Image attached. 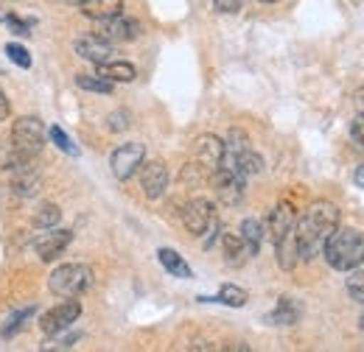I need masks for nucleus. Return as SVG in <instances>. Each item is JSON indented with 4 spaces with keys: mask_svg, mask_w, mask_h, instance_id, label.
<instances>
[{
    "mask_svg": "<svg viewBox=\"0 0 364 352\" xmlns=\"http://www.w3.org/2000/svg\"><path fill=\"white\" fill-rule=\"evenodd\" d=\"M222 157H225V140L222 137H216V134H199L193 140V160L205 171L213 174L222 165Z\"/></svg>",
    "mask_w": 364,
    "mask_h": 352,
    "instance_id": "9d476101",
    "label": "nucleus"
},
{
    "mask_svg": "<svg viewBox=\"0 0 364 352\" xmlns=\"http://www.w3.org/2000/svg\"><path fill=\"white\" fill-rule=\"evenodd\" d=\"M300 316H303V305L294 297H280L277 299V308L267 316V321L269 324H294Z\"/></svg>",
    "mask_w": 364,
    "mask_h": 352,
    "instance_id": "f3484780",
    "label": "nucleus"
},
{
    "mask_svg": "<svg viewBox=\"0 0 364 352\" xmlns=\"http://www.w3.org/2000/svg\"><path fill=\"white\" fill-rule=\"evenodd\" d=\"M350 137H353V143L364 148V115L359 112L356 118H353V123H350Z\"/></svg>",
    "mask_w": 364,
    "mask_h": 352,
    "instance_id": "473e14b6",
    "label": "nucleus"
},
{
    "mask_svg": "<svg viewBox=\"0 0 364 352\" xmlns=\"http://www.w3.org/2000/svg\"><path fill=\"white\" fill-rule=\"evenodd\" d=\"M353 179H356V185H359V187L364 190V165H359V168H356V174H353Z\"/></svg>",
    "mask_w": 364,
    "mask_h": 352,
    "instance_id": "4c0bfd02",
    "label": "nucleus"
},
{
    "mask_svg": "<svg viewBox=\"0 0 364 352\" xmlns=\"http://www.w3.org/2000/svg\"><path fill=\"white\" fill-rule=\"evenodd\" d=\"M137 34H140V23L129 20V17L115 14V17H107V20H95V37L109 45L132 43Z\"/></svg>",
    "mask_w": 364,
    "mask_h": 352,
    "instance_id": "6e6552de",
    "label": "nucleus"
},
{
    "mask_svg": "<svg viewBox=\"0 0 364 352\" xmlns=\"http://www.w3.org/2000/svg\"><path fill=\"white\" fill-rule=\"evenodd\" d=\"M107 126H109L112 132H124V129H129V112H127V109L112 112L109 121H107Z\"/></svg>",
    "mask_w": 364,
    "mask_h": 352,
    "instance_id": "2f4dec72",
    "label": "nucleus"
},
{
    "mask_svg": "<svg viewBox=\"0 0 364 352\" xmlns=\"http://www.w3.org/2000/svg\"><path fill=\"white\" fill-rule=\"evenodd\" d=\"M222 165L241 176H252V174H261V171H264V160H261V154L252 151L250 137L241 132V129H232V132L228 134Z\"/></svg>",
    "mask_w": 364,
    "mask_h": 352,
    "instance_id": "7ed1b4c3",
    "label": "nucleus"
},
{
    "mask_svg": "<svg viewBox=\"0 0 364 352\" xmlns=\"http://www.w3.org/2000/svg\"><path fill=\"white\" fill-rule=\"evenodd\" d=\"M264 3H277V0H264Z\"/></svg>",
    "mask_w": 364,
    "mask_h": 352,
    "instance_id": "ea45409f",
    "label": "nucleus"
},
{
    "mask_svg": "<svg viewBox=\"0 0 364 352\" xmlns=\"http://www.w3.org/2000/svg\"><path fill=\"white\" fill-rule=\"evenodd\" d=\"M73 241V232L70 229H50V232H46V235H40L37 238V255H40V260H46V263H50V260H56L65 249H68V243Z\"/></svg>",
    "mask_w": 364,
    "mask_h": 352,
    "instance_id": "ddd939ff",
    "label": "nucleus"
},
{
    "mask_svg": "<svg viewBox=\"0 0 364 352\" xmlns=\"http://www.w3.org/2000/svg\"><path fill=\"white\" fill-rule=\"evenodd\" d=\"M79 316H82V302H79L76 297H65V302H59L56 308H50L46 316H43L40 327H43L46 336H59V333H65L73 321H79Z\"/></svg>",
    "mask_w": 364,
    "mask_h": 352,
    "instance_id": "423d86ee",
    "label": "nucleus"
},
{
    "mask_svg": "<svg viewBox=\"0 0 364 352\" xmlns=\"http://www.w3.org/2000/svg\"><path fill=\"white\" fill-rule=\"evenodd\" d=\"M222 249H225V260L230 265H244V260L250 258L247 243H244V238L238 232H225L222 235Z\"/></svg>",
    "mask_w": 364,
    "mask_h": 352,
    "instance_id": "aec40b11",
    "label": "nucleus"
},
{
    "mask_svg": "<svg viewBox=\"0 0 364 352\" xmlns=\"http://www.w3.org/2000/svg\"><path fill=\"white\" fill-rule=\"evenodd\" d=\"M244 187H247V176L235 174V171H230L225 165H219L213 171V190H216V196H219L222 204H228V207L241 204Z\"/></svg>",
    "mask_w": 364,
    "mask_h": 352,
    "instance_id": "1a4fd4ad",
    "label": "nucleus"
},
{
    "mask_svg": "<svg viewBox=\"0 0 364 352\" xmlns=\"http://www.w3.org/2000/svg\"><path fill=\"white\" fill-rule=\"evenodd\" d=\"M348 294L350 299L362 302L364 305V271L362 268H350V277H348Z\"/></svg>",
    "mask_w": 364,
    "mask_h": 352,
    "instance_id": "cd10ccee",
    "label": "nucleus"
},
{
    "mask_svg": "<svg viewBox=\"0 0 364 352\" xmlns=\"http://www.w3.org/2000/svg\"><path fill=\"white\" fill-rule=\"evenodd\" d=\"M294 224H297V216H294V207L291 204H286V202H280L277 207L272 210V216L267 221V235H269V241L277 243L280 238H286L291 229H294Z\"/></svg>",
    "mask_w": 364,
    "mask_h": 352,
    "instance_id": "4468645a",
    "label": "nucleus"
},
{
    "mask_svg": "<svg viewBox=\"0 0 364 352\" xmlns=\"http://www.w3.org/2000/svg\"><path fill=\"white\" fill-rule=\"evenodd\" d=\"M62 219V210L56 204H43L37 213H34V226L37 229H53Z\"/></svg>",
    "mask_w": 364,
    "mask_h": 352,
    "instance_id": "a878e982",
    "label": "nucleus"
},
{
    "mask_svg": "<svg viewBox=\"0 0 364 352\" xmlns=\"http://www.w3.org/2000/svg\"><path fill=\"white\" fill-rule=\"evenodd\" d=\"M6 53H9V59H11L17 67H23V70H28V67H31V56H28V50H26L23 45L9 43L6 45Z\"/></svg>",
    "mask_w": 364,
    "mask_h": 352,
    "instance_id": "c85d7f7f",
    "label": "nucleus"
},
{
    "mask_svg": "<svg viewBox=\"0 0 364 352\" xmlns=\"http://www.w3.org/2000/svg\"><path fill=\"white\" fill-rule=\"evenodd\" d=\"M274 252H277V265H280L283 271H291L294 265L300 263V252H297V238H294V229H291L286 238H280V241L274 243Z\"/></svg>",
    "mask_w": 364,
    "mask_h": 352,
    "instance_id": "6ab92c4d",
    "label": "nucleus"
},
{
    "mask_svg": "<svg viewBox=\"0 0 364 352\" xmlns=\"http://www.w3.org/2000/svg\"><path fill=\"white\" fill-rule=\"evenodd\" d=\"M339 226V207L333 202H314L303 219L294 224V238H297V252L300 260H314L322 252L325 238Z\"/></svg>",
    "mask_w": 364,
    "mask_h": 352,
    "instance_id": "f257e3e1",
    "label": "nucleus"
},
{
    "mask_svg": "<svg viewBox=\"0 0 364 352\" xmlns=\"http://www.w3.org/2000/svg\"><path fill=\"white\" fill-rule=\"evenodd\" d=\"M353 104H356V109L364 115V87L362 89H356V95H353Z\"/></svg>",
    "mask_w": 364,
    "mask_h": 352,
    "instance_id": "e433bc0d",
    "label": "nucleus"
},
{
    "mask_svg": "<svg viewBox=\"0 0 364 352\" xmlns=\"http://www.w3.org/2000/svg\"><path fill=\"white\" fill-rule=\"evenodd\" d=\"M76 53L82 56V59H87L92 65H104V62H109L112 59V45L104 43V40H98L95 34L92 37H82L79 43H76Z\"/></svg>",
    "mask_w": 364,
    "mask_h": 352,
    "instance_id": "2eb2a0df",
    "label": "nucleus"
},
{
    "mask_svg": "<svg viewBox=\"0 0 364 352\" xmlns=\"http://www.w3.org/2000/svg\"><path fill=\"white\" fill-rule=\"evenodd\" d=\"M322 255L331 268L336 271H350L364 263V232L353 226H336L325 243H322Z\"/></svg>",
    "mask_w": 364,
    "mask_h": 352,
    "instance_id": "f03ea898",
    "label": "nucleus"
},
{
    "mask_svg": "<svg viewBox=\"0 0 364 352\" xmlns=\"http://www.w3.org/2000/svg\"><path fill=\"white\" fill-rule=\"evenodd\" d=\"M0 17L9 23V28H11L14 34H20V37H28V34H31V26H34L31 20H20L17 14H0Z\"/></svg>",
    "mask_w": 364,
    "mask_h": 352,
    "instance_id": "c756f323",
    "label": "nucleus"
},
{
    "mask_svg": "<svg viewBox=\"0 0 364 352\" xmlns=\"http://www.w3.org/2000/svg\"><path fill=\"white\" fill-rule=\"evenodd\" d=\"M9 112H11V106H9V98H6V92L0 89V121H6V118H9Z\"/></svg>",
    "mask_w": 364,
    "mask_h": 352,
    "instance_id": "c9c22d12",
    "label": "nucleus"
},
{
    "mask_svg": "<svg viewBox=\"0 0 364 352\" xmlns=\"http://www.w3.org/2000/svg\"><path fill=\"white\" fill-rule=\"evenodd\" d=\"M34 310L37 308H23V310H14L9 319H6V324H3V330H0V336L3 339H11V336H17L23 327H26V321L34 316Z\"/></svg>",
    "mask_w": 364,
    "mask_h": 352,
    "instance_id": "b1692460",
    "label": "nucleus"
},
{
    "mask_svg": "<svg viewBox=\"0 0 364 352\" xmlns=\"http://www.w3.org/2000/svg\"><path fill=\"white\" fill-rule=\"evenodd\" d=\"M65 3H70V6H82L85 0H65Z\"/></svg>",
    "mask_w": 364,
    "mask_h": 352,
    "instance_id": "58836bf2",
    "label": "nucleus"
},
{
    "mask_svg": "<svg viewBox=\"0 0 364 352\" xmlns=\"http://www.w3.org/2000/svg\"><path fill=\"white\" fill-rule=\"evenodd\" d=\"M264 224L258 219H244L241 224V229H238V235L244 238V243H247V252H250V258L252 255H258V249H261V241H264Z\"/></svg>",
    "mask_w": 364,
    "mask_h": 352,
    "instance_id": "4be33fe9",
    "label": "nucleus"
},
{
    "mask_svg": "<svg viewBox=\"0 0 364 352\" xmlns=\"http://www.w3.org/2000/svg\"><path fill=\"white\" fill-rule=\"evenodd\" d=\"M143 160H146V148H143V143H124V145H118V148L112 151L109 165H112L115 179L127 182V179H132V176L140 171Z\"/></svg>",
    "mask_w": 364,
    "mask_h": 352,
    "instance_id": "0eeeda50",
    "label": "nucleus"
},
{
    "mask_svg": "<svg viewBox=\"0 0 364 352\" xmlns=\"http://www.w3.org/2000/svg\"><path fill=\"white\" fill-rule=\"evenodd\" d=\"M40 187H43V179L28 168V163H26V165H20V168H14V176H11V190H14L17 196H34V193H40Z\"/></svg>",
    "mask_w": 364,
    "mask_h": 352,
    "instance_id": "dca6fc26",
    "label": "nucleus"
},
{
    "mask_svg": "<svg viewBox=\"0 0 364 352\" xmlns=\"http://www.w3.org/2000/svg\"><path fill=\"white\" fill-rule=\"evenodd\" d=\"M121 9H124L121 0H85V3H82V14L90 17V20L115 17V14H121Z\"/></svg>",
    "mask_w": 364,
    "mask_h": 352,
    "instance_id": "412c9836",
    "label": "nucleus"
},
{
    "mask_svg": "<svg viewBox=\"0 0 364 352\" xmlns=\"http://www.w3.org/2000/svg\"><path fill=\"white\" fill-rule=\"evenodd\" d=\"M216 221V213H213V204L208 199H191L182 210V224L191 235H205L210 229V224Z\"/></svg>",
    "mask_w": 364,
    "mask_h": 352,
    "instance_id": "9b49d317",
    "label": "nucleus"
},
{
    "mask_svg": "<svg viewBox=\"0 0 364 352\" xmlns=\"http://www.w3.org/2000/svg\"><path fill=\"white\" fill-rule=\"evenodd\" d=\"M213 3H216V9L225 11V14H232V11H238V9L244 6V0H213Z\"/></svg>",
    "mask_w": 364,
    "mask_h": 352,
    "instance_id": "72a5a7b5",
    "label": "nucleus"
},
{
    "mask_svg": "<svg viewBox=\"0 0 364 352\" xmlns=\"http://www.w3.org/2000/svg\"><path fill=\"white\" fill-rule=\"evenodd\" d=\"M168 179H171L168 168L160 160H151V163L143 160V165H140V187H143L146 199H160L166 193V187H168Z\"/></svg>",
    "mask_w": 364,
    "mask_h": 352,
    "instance_id": "f8f14e48",
    "label": "nucleus"
},
{
    "mask_svg": "<svg viewBox=\"0 0 364 352\" xmlns=\"http://www.w3.org/2000/svg\"><path fill=\"white\" fill-rule=\"evenodd\" d=\"M92 282V271L82 263L56 265L48 277V288L56 297H82Z\"/></svg>",
    "mask_w": 364,
    "mask_h": 352,
    "instance_id": "20e7f679",
    "label": "nucleus"
},
{
    "mask_svg": "<svg viewBox=\"0 0 364 352\" xmlns=\"http://www.w3.org/2000/svg\"><path fill=\"white\" fill-rule=\"evenodd\" d=\"M50 140H53V143H56V145H59L65 154H70V157H76V154H79V148L70 143V137L62 132L59 126H53V129H50Z\"/></svg>",
    "mask_w": 364,
    "mask_h": 352,
    "instance_id": "7c9ffc66",
    "label": "nucleus"
},
{
    "mask_svg": "<svg viewBox=\"0 0 364 352\" xmlns=\"http://www.w3.org/2000/svg\"><path fill=\"white\" fill-rule=\"evenodd\" d=\"M362 330H364V316H362Z\"/></svg>",
    "mask_w": 364,
    "mask_h": 352,
    "instance_id": "a19ab883",
    "label": "nucleus"
},
{
    "mask_svg": "<svg viewBox=\"0 0 364 352\" xmlns=\"http://www.w3.org/2000/svg\"><path fill=\"white\" fill-rule=\"evenodd\" d=\"M76 87L87 89V92H101V95H109V92H112V82L101 79L98 73H95V76H76Z\"/></svg>",
    "mask_w": 364,
    "mask_h": 352,
    "instance_id": "bb28decb",
    "label": "nucleus"
},
{
    "mask_svg": "<svg viewBox=\"0 0 364 352\" xmlns=\"http://www.w3.org/2000/svg\"><path fill=\"white\" fill-rule=\"evenodd\" d=\"M247 291L244 288H238V285H222V291H219V297H216V302H222V305H228V308H244L247 305Z\"/></svg>",
    "mask_w": 364,
    "mask_h": 352,
    "instance_id": "393cba45",
    "label": "nucleus"
},
{
    "mask_svg": "<svg viewBox=\"0 0 364 352\" xmlns=\"http://www.w3.org/2000/svg\"><path fill=\"white\" fill-rule=\"evenodd\" d=\"M76 341H79V336H76V333H70V336H62V339H56L53 344H48V350H50V347H59V350H68V347H73Z\"/></svg>",
    "mask_w": 364,
    "mask_h": 352,
    "instance_id": "f704fd0d",
    "label": "nucleus"
},
{
    "mask_svg": "<svg viewBox=\"0 0 364 352\" xmlns=\"http://www.w3.org/2000/svg\"><path fill=\"white\" fill-rule=\"evenodd\" d=\"M98 76L101 79H107V82H112V84H118V82H135L137 70L135 65H129V62H115V59H109V62H104V65H98Z\"/></svg>",
    "mask_w": 364,
    "mask_h": 352,
    "instance_id": "a211bd4d",
    "label": "nucleus"
},
{
    "mask_svg": "<svg viewBox=\"0 0 364 352\" xmlns=\"http://www.w3.org/2000/svg\"><path fill=\"white\" fill-rule=\"evenodd\" d=\"M46 145V129H43V121L40 118H17L14 126H11V148L23 157V160H34Z\"/></svg>",
    "mask_w": 364,
    "mask_h": 352,
    "instance_id": "39448f33",
    "label": "nucleus"
},
{
    "mask_svg": "<svg viewBox=\"0 0 364 352\" xmlns=\"http://www.w3.org/2000/svg\"><path fill=\"white\" fill-rule=\"evenodd\" d=\"M157 258H160V263L163 268L168 271V274H174V277H182V280H188L193 271H191V265L182 260V255H177L174 249H160L157 252Z\"/></svg>",
    "mask_w": 364,
    "mask_h": 352,
    "instance_id": "5701e85b",
    "label": "nucleus"
}]
</instances>
